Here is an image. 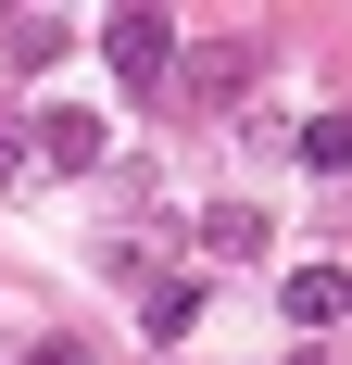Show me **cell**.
Listing matches in <instances>:
<instances>
[{
	"mask_svg": "<svg viewBox=\"0 0 352 365\" xmlns=\"http://www.w3.org/2000/svg\"><path fill=\"white\" fill-rule=\"evenodd\" d=\"M289 365H315V353H289Z\"/></svg>",
	"mask_w": 352,
	"mask_h": 365,
	"instance_id": "cell-11",
	"label": "cell"
},
{
	"mask_svg": "<svg viewBox=\"0 0 352 365\" xmlns=\"http://www.w3.org/2000/svg\"><path fill=\"white\" fill-rule=\"evenodd\" d=\"M340 302H352L340 264H302V277H289V328H340Z\"/></svg>",
	"mask_w": 352,
	"mask_h": 365,
	"instance_id": "cell-5",
	"label": "cell"
},
{
	"mask_svg": "<svg viewBox=\"0 0 352 365\" xmlns=\"http://www.w3.org/2000/svg\"><path fill=\"white\" fill-rule=\"evenodd\" d=\"M26 164H51V177H88V164H101V113L38 101V113H26Z\"/></svg>",
	"mask_w": 352,
	"mask_h": 365,
	"instance_id": "cell-3",
	"label": "cell"
},
{
	"mask_svg": "<svg viewBox=\"0 0 352 365\" xmlns=\"http://www.w3.org/2000/svg\"><path fill=\"white\" fill-rule=\"evenodd\" d=\"M189 315H202V290H189V277H139V328H151V340H176Z\"/></svg>",
	"mask_w": 352,
	"mask_h": 365,
	"instance_id": "cell-7",
	"label": "cell"
},
{
	"mask_svg": "<svg viewBox=\"0 0 352 365\" xmlns=\"http://www.w3.org/2000/svg\"><path fill=\"white\" fill-rule=\"evenodd\" d=\"M252 76H264V51H252V38H214V51H189V63L164 76V88H176L189 113H227V101L252 88Z\"/></svg>",
	"mask_w": 352,
	"mask_h": 365,
	"instance_id": "cell-2",
	"label": "cell"
},
{
	"mask_svg": "<svg viewBox=\"0 0 352 365\" xmlns=\"http://www.w3.org/2000/svg\"><path fill=\"white\" fill-rule=\"evenodd\" d=\"M0 63H63V13H0Z\"/></svg>",
	"mask_w": 352,
	"mask_h": 365,
	"instance_id": "cell-6",
	"label": "cell"
},
{
	"mask_svg": "<svg viewBox=\"0 0 352 365\" xmlns=\"http://www.w3.org/2000/svg\"><path fill=\"white\" fill-rule=\"evenodd\" d=\"M189 240H202L214 264H252V252H264V202H202V227H189Z\"/></svg>",
	"mask_w": 352,
	"mask_h": 365,
	"instance_id": "cell-4",
	"label": "cell"
},
{
	"mask_svg": "<svg viewBox=\"0 0 352 365\" xmlns=\"http://www.w3.org/2000/svg\"><path fill=\"white\" fill-rule=\"evenodd\" d=\"M13 177H26V113L0 101V189H13Z\"/></svg>",
	"mask_w": 352,
	"mask_h": 365,
	"instance_id": "cell-9",
	"label": "cell"
},
{
	"mask_svg": "<svg viewBox=\"0 0 352 365\" xmlns=\"http://www.w3.org/2000/svg\"><path fill=\"white\" fill-rule=\"evenodd\" d=\"M101 63L126 76L139 101H164V76H176V26H164V13H113V26H101Z\"/></svg>",
	"mask_w": 352,
	"mask_h": 365,
	"instance_id": "cell-1",
	"label": "cell"
},
{
	"mask_svg": "<svg viewBox=\"0 0 352 365\" xmlns=\"http://www.w3.org/2000/svg\"><path fill=\"white\" fill-rule=\"evenodd\" d=\"M302 164H315V177H340V164H352V126H340V113H315V126H302Z\"/></svg>",
	"mask_w": 352,
	"mask_h": 365,
	"instance_id": "cell-8",
	"label": "cell"
},
{
	"mask_svg": "<svg viewBox=\"0 0 352 365\" xmlns=\"http://www.w3.org/2000/svg\"><path fill=\"white\" fill-rule=\"evenodd\" d=\"M26 365H101L88 340H26Z\"/></svg>",
	"mask_w": 352,
	"mask_h": 365,
	"instance_id": "cell-10",
	"label": "cell"
}]
</instances>
